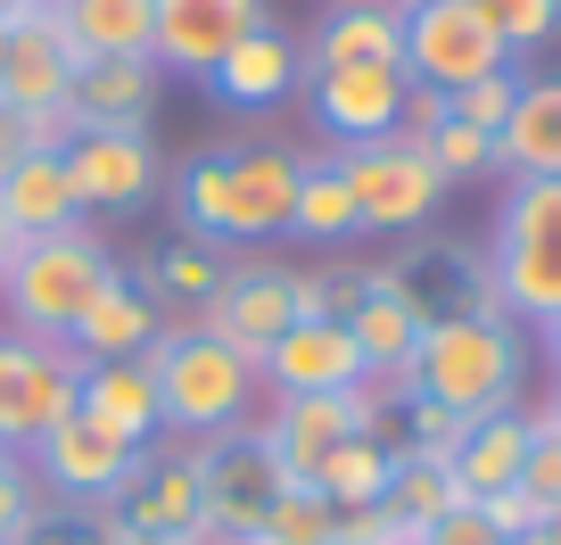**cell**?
I'll use <instances>...</instances> for the list:
<instances>
[{"mask_svg":"<svg viewBox=\"0 0 561 545\" xmlns=\"http://www.w3.org/2000/svg\"><path fill=\"white\" fill-rule=\"evenodd\" d=\"M479 257H488L495 306L512 322H553L561 315V174L512 182Z\"/></svg>","mask_w":561,"mask_h":545,"instance_id":"obj_5","label":"cell"},{"mask_svg":"<svg viewBox=\"0 0 561 545\" xmlns=\"http://www.w3.org/2000/svg\"><path fill=\"white\" fill-rule=\"evenodd\" d=\"M388 545H413V537H388Z\"/></svg>","mask_w":561,"mask_h":545,"instance_id":"obj_52","label":"cell"},{"mask_svg":"<svg viewBox=\"0 0 561 545\" xmlns=\"http://www.w3.org/2000/svg\"><path fill=\"white\" fill-rule=\"evenodd\" d=\"M388 463H397V446H388L380 430H355V439H339L331 455H322V472L306 479V488H314L322 504H339V512H364V504L388 496Z\"/></svg>","mask_w":561,"mask_h":545,"instance_id":"obj_28","label":"cell"},{"mask_svg":"<svg viewBox=\"0 0 561 545\" xmlns=\"http://www.w3.org/2000/svg\"><path fill=\"white\" fill-rule=\"evenodd\" d=\"M25 545H133V529H124L116 504H58V496H42Z\"/></svg>","mask_w":561,"mask_h":545,"instance_id":"obj_32","label":"cell"},{"mask_svg":"<svg viewBox=\"0 0 561 545\" xmlns=\"http://www.w3.org/2000/svg\"><path fill=\"white\" fill-rule=\"evenodd\" d=\"M364 372L371 364H364L347 322H289V331L256 355L264 397H339V388H355Z\"/></svg>","mask_w":561,"mask_h":545,"instance_id":"obj_17","label":"cell"},{"mask_svg":"<svg viewBox=\"0 0 561 545\" xmlns=\"http://www.w3.org/2000/svg\"><path fill=\"white\" fill-rule=\"evenodd\" d=\"M289 207H298V158L289 149H198L174 174V215L191 240L207 248H264L289 231Z\"/></svg>","mask_w":561,"mask_h":545,"instance_id":"obj_1","label":"cell"},{"mask_svg":"<svg viewBox=\"0 0 561 545\" xmlns=\"http://www.w3.org/2000/svg\"><path fill=\"white\" fill-rule=\"evenodd\" d=\"M58 25L75 34L83 58H149V18L158 0H50Z\"/></svg>","mask_w":561,"mask_h":545,"instance_id":"obj_27","label":"cell"},{"mask_svg":"<svg viewBox=\"0 0 561 545\" xmlns=\"http://www.w3.org/2000/svg\"><path fill=\"white\" fill-rule=\"evenodd\" d=\"M198 488H207V529L215 537H256V521L273 512V496L289 488V472L273 463V446L256 430L198 446Z\"/></svg>","mask_w":561,"mask_h":545,"instance_id":"obj_14","label":"cell"},{"mask_svg":"<svg viewBox=\"0 0 561 545\" xmlns=\"http://www.w3.org/2000/svg\"><path fill=\"white\" fill-rule=\"evenodd\" d=\"M0 215L18 240H50V231H75L83 224V198H75V174H67V149H25L9 174H0Z\"/></svg>","mask_w":561,"mask_h":545,"instance_id":"obj_20","label":"cell"},{"mask_svg":"<svg viewBox=\"0 0 561 545\" xmlns=\"http://www.w3.org/2000/svg\"><path fill=\"white\" fill-rule=\"evenodd\" d=\"M537 413H545V422H553V430H561V381H553V397H545V405H537Z\"/></svg>","mask_w":561,"mask_h":545,"instance_id":"obj_45","label":"cell"},{"mask_svg":"<svg viewBox=\"0 0 561 545\" xmlns=\"http://www.w3.org/2000/svg\"><path fill=\"white\" fill-rule=\"evenodd\" d=\"M413 545H504V537L488 529V512H479V504H455V512H438V521L421 529Z\"/></svg>","mask_w":561,"mask_h":545,"instance_id":"obj_41","label":"cell"},{"mask_svg":"<svg viewBox=\"0 0 561 545\" xmlns=\"http://www.w3.org/2000/svg\"><path fill=\"white\" fill-rule=\"evenodd\" d=\"M520 463H528V405L471 422V430H462V446H455V479H462L471 504H479V496H495V488H512Z\"/></svg>","mask_w":561,"mask_h":545,"instance_id":"obj_26","label":"cell"},{"mask_svg":"<svg viewBox=\"0 0 561 545\" xmlns=\"http://www.w3.org/2000/svg\"><path fill=\"white\" fill-rule=\"evenodd\" d=\"M289 231L298 240H322V248H339V240H355V198H347V174H339V158H298V207H289Z\"/></svg>","mask_w":561,"mask_h":545,"instance_id":"obj_30","label":"cell"},{"mask_svg":"<svg viewBox=\"0 0 561 545\" xmlns=\"http://www.w3.org/2000/svg\"><path fill=\"white\" fill-rule=\"evenodd\" d=\"M18 9H25V0H0V18H18Z\"/></svg>","mask_w":561,"mask_h":545,"instance_id":"obj_48","label":"cell"},{"mask_svg":"<svg viewBox=\"0 0 561 545\" xmlns=\"http://www.w3.org/2000/svg\"><path fill=\"white\" fill-rule=\"evenodd\" d=\"M191 322H198L207 339H224V348H240L248 364H256V355L273 348L289 322H298V298H289V264H273V257L224 264V282L207 289V306H191Z\"/></svg>","mask_w":561,"mask_h":545,"instance_id":"obj_10","label":"cell"},{"mask_svg":"<svg viewBox=\"0 0 561 545\" xmlns=\"http://www.w3.org/2000/svg\"><path fill=\"white\" fill-rule=\"evenodd\" d=\"M67 174H75V198H83V224L91 215H140L165 191V158L149 141V124H75Z\"/></svg>","mask_w":561,"mask_h":545,"instance_id":"obj_8","label":"cell"},{"mask_svg":"<svg viewBox=\"0 0 561 545\" xmlns=\"http://www.w3.org/2000/svg\"><path fill=\"white\" fill-rule=\"evenodd\" d=\"M158 58H83L75 67V124H149L158 107Z\"/></svg>","mask_w":561,"mask_h":545,"instance_id":"obj_24","label":"cell"},{"mask_svg":"<svg viewBox=\"0 0 561 545\" xmlns=\"http://www.w3.org/2000/svg\"><path fill=\"white\" fill-rule=\"evenodd\" d=\"M116 512H124V529L133 537H174V545H191L198 529H207V488H198V446H149L140 455V472H133V488L116 496Z\"/></svg>","mask_w":561,"mask_h":545,"instance_id":"obj_15","label":"cell"},{"mask_svg":"<svg viewBox=\"0 0 561 545\" xmlns=\"http://www.w3.org/2000/svg\"><path fill=\"white\" fill-rule=\"evenodd\" d=\"M479 512H488V529H495V537H537V529H545V512H553V504H537V496H528L520 479H512V488L479 496Z\"/></svg>","mask_w":561,"mask_h":545,"instance_id":"obj_40","label":"cell"},{"mask_svg":"<svg viewBox=\"0 0 561 545\" xmlns=\"http://www.w3.org/2000/svg\"><path fill=\"white\" fill-rule=\"evenodd\" d=\"M140 455H149V446H124V439H107V430H91L83 413H67L58 430H42V446L25 463H34L42 496H58V504H116V496L133 488Z\"/></svg>","mask_w":561,"mask_h":545,"instance_id":"obj_11","label":"cell"},{"mask_svg":"<svg viewBox=\"0 0 561 545\" xmlns=\"http://www.w3.org/2000/svg\"><path fill=\"white\" fill-rule=\"evenodd\" d=\"M75 364L58 339H25V331H0V446L9 455H34L42 430H58L75 413Z\"/></svg>","mask_w":561,"mask_h":545,"instance_id":"obj_9","label":"cell"},{"mask_svg":"<svg viewBox=\"0 0 561 545\" xmlns=\"http://www.w3.org/2000/svg\"><path fill=\"white\" fill-rule=\"evenodd\" d=\"M298 83H306V50L280 34V25H256V34L207 75V91L224 107H273V100H289Z\"/></svg>","mask_w":561,"mask_h":545,"instance_id":"obj_22","label":"cell"},{"mask_svg":"<svg viewBox=\"0 0 561 545\" xmlns=\"http://www.w3.org/2000/svg\"><path fill=\"white\" fill-rule=\"evenodd\" d=\"M256 25H273L264 0H158V18H149V58H158V75L207 83Z\"/></svg>","mask_w":561,"mask_h":545,"instance_id":"obj_12","label":"cell"},{"mask_svg":"<svg viewBox=\"0 0 561 545\" xmlns=\"http://www.w3.org/2000/svg\"><path fill=\"white\" fill-rule=\"evenodd\" d=\"M421 149H430V166L446 174V191H455V182H471V174H495V133L462 124L455 107H446V124H438V133H430Z\"/></svg>","mask_w":561,"mask_h":545,"instance_id":"obj_35","label":"cell"},{"mask_svg":"<svg viewBox=\"0 0 561 545\" xmlns=\"http://www.w3.org/2000/svg\"><path fill=\"white\" fill-rule=\"evenodd\" d=\"M289 298H298V322H347V306L364 298V264H306L289 273Z\"/></svg>","mask_w":561,"mask_h":545,"instance_id":"obj_34","label":"cell"},{"mask_svg":"<svg viewBox=\"0 0 561 545\" xmlns=\"http://www.w3.org/2000/svg\"><path fill=\"white\" fill-rule=\"evenodd\" d=\"M306 91H314V124L331 133L339 149L388 141V133L404 124V100H413L404 67H314Z\"/></svg>","mask_w":561,"mask_h":545,"instance_id":"obj_16","label":"cell"},{"mask_svg":"<svg viewBox=\"0 0 561 545\" xmlns=\"http://www.w3.org/2000/svg\"><path fill=\"white\" fill-rule=\"evenodd\" d=\"M75 413H83L91 430H107V439L124 446H158L165 439V413H158V381H149V364H83V381H75Z\"/></svg>","mask_w":561,"mask_h":545,"instance_id":"obj_19","label":"cell"},{"mask_svg":"<svg viewBox=\"0 0 561 545\" xmlns=\"http://www.w3.org/2000/svg\"><path fill=\"white\" fill-rule=\"evenodd\" d=\"M215 282H224V257H215L207 240H182V248H165V257L149 264L133 289H149L158 306H207Z\"/></svg>","mask_w":561,"mask_h":545,"instance_id":"obj_31","label":"cell"},{"mask_svg":"<svg viewBox=\"0 0 561 545\" xmlns=\"http://www.w3.org/2000/svg\"><path fill=\"white\" fill-rule=\"evenodd\" d=\"M404 58V9L397 0H339L306 42V75L314 67H397Z\"/></svg>","mask_w":561,"mask_h":545,"instance_id":"obj_21","label":"cell"},{"mask_svg":"<svg viewBox=\"0 0 561 545\" xmlns=\"http://www.w3.org/2000/svg\"><path fill=\"white\" fill-rule=\"evenodd\" d=\"M18 158H25V116H18V107H0V174H9Z\"/></svg>","mask_w":561,"mask_h":545,"instance_id":"obj_42","label":"cell"},{"mask_svg":"<svg viewBox=\"0 0 561 545\" xmlns=\"http://www.w3.org/2000/svg\"><path fill=\"white\" fill-rule=\"evenodd\" d=\"M471 9L495 25V42H504L512 58H520V50H545V42L561 34V0H471Z\"/></svg>","mask_w":561,"mask_h":545,"instance_id":"obj_36","label":"cell"},{"mask_svg":"<svg viewBox=\"0 0 561 545\" xmlns=\"http://www.w3.org/2000/svg\"><path fill=\"white\" fill-rule=\"evenodd\" d=\"M455 504H471V496H462V479H455V463H438V455H397L388 463V496H380V512L397 529H430L438 521V512H455Z\"/></svg>","mask_w":561,"mask_h":545,"instance_id":"obj_29","label":"cell"},{"mask_svg":"<svg viewBox=\"0 0 561 545\" xmlns=\"http://www.w3.org/2000/svg\"><path fill=\"white\" fill-rule=\"evenodd\" d=\"M545 545H561V504H553V512H545Z\"/></svg>","mask_w":561,"mask_h":545,"instance_id":"obj_46","label":"cell"},{"mask_svg":"<svg viewBox=\"0 0 561 545\" xmlns=\"http://www.w3.org/2000/svg\"><path fill=\"white\" fill-rule=\"evenodd\" d=\"M537 348H545V364H553V381H561V315L537 322Z\"/></svg>","mask_w":561,"mask_h":545,"instance_id":"obj_43","label":"cell"},{"mask_svg":"<svg viewBox=\"0 0 561 545\" xmlns=\"http://www.w3.org/2000/svg\"><path fill=\"white\" fill-rule=\"evenodd\" d=\"M34 512H42V479H34V463L0 446V545H25Z\"/></svg>","mask_w":561,"mask_h":545,"instance_id":"obj_37","label":"cell"},{"mask_svg":"<svg viewBox=\"0 0 561 545\" xmlns=\"http://www.w3.org/2000/svg\"><path fill=\"white\" fill-rule=\"evenodd\" d=\"M413 397L446 405L462 422H488V413H512L528 381V339L512 315H430L413 339V364H404Z\"/></svg>","mask_w":561,"mask_h":545,"instance_id":"obj_2","label":"cell"},{"mask_svg":"<svg viewBox=\"0 0 561 545\" xmlns=\"http://www.w3.org/2000/svg\"><path fill=\"white\" fill-rule=\"evenodd\" d=\"M495 174L528 182V174H561V75L520 83L504 133H495Z\"/></svg>","mask_w":561,"mask_h":545,"instance_id":"obj_23","label":"cell"},{"mask_svg":"<svg viewBox=\"0 0 561 545\" xmlns=\"http://www.w3.org/2000/svg\"><path fill=\"white\" fill-rule=\"evenodd\" d=\"M397 67H404L413 91H446L455 100L479 75H504L512 50L495 42V25L479 18L471 0H438V9H404V58Z\"/></svg>","mask_w":561,"mask_h":545,"instance_id":"obj_7","label":"cell"},{"mask_svg":"<svg viewBox=\"0 0 561 545\" xmlns=\"http://www.w3.org/2000/svg\"><path fill=\"white\" fill-rule=\"evenodd\" d=\"M75 34L58 25L50 0H25L18 18H9V58H0V107H18V116H42V107H67L75 100Z\"/></svg>","mask_w":561,"mask_h":545,"instance_id":"obj_13","label":"cell"},{"mask_svg":"<svg viewBox=\"0 0 561 545\" xmlns=\"http://www.w3.org/2000/svg\"><path fill=\"white\" fill-rule=\"evenodd\" d=\"M520 488L537 504H561V430L545 422L537 405H528V463H520Z\"/></svg>","mask_w":561,"mask_h":545,"instance_id":"obj_39","label":"cell"},{"mask_svg":"<svg viewBox=\"0 0 561 545\" xmlns=\"http://www.w3.org/2000/svg\"><path fill=\"white\" fill-rule=\"evenodd\" d=\"M504 545H545V529H537V537H504Z\"/></svg>","mask_w":561,"mask_h":545,"instance_id":"obj_47","label":"cell"},{"mask_svg":"<svg viewBox=\"0 0 561 545\" xmlns=\"http://www.w3.org/2000/svg\"><path fill=\"white\" fill-rule=\"evenodd\" d=\"M397 9H438V0H397Z\"/></svg>","mask_w":561,"mask_h":545,"instance_id":"obj_49","label":"cell"},{"mask_svg":"<svg viewBox=\"0 0 561 545\" xmlns=\"http://www.w3.org/2000/svg\"><path fill=\"white\" fill-rule=\"evenodd\" d=\"M133 545H174V537H133Z\"/></svg>","mask_w":561,"mask_h":545,"instance_id":"obj_51","label":"cell"},{"mask_svg":"<svg viewBox=\"0 0 561 545\" xmlns=\"http://www.w3.org/2000/svg\"><path fill=\"white\" fill-rule=\"evenodd\" d=\"M107 282H124V264H116V248H107L91 224L50 231V240H25V248H18V264H9V282H0L9 331H25V339H58V348H67V331L83 322V306L100 298Z\"/></svg>","mask_w":561,"mask_h":545,"instance_id":"obj_4","label":"cell"},{"mask_svg":"<svg viewBox=\"0 0 561 545\" xmlns=\"http://www.w3.org/2000/svg\"><path fill=\"white\" fill-rule=\"evenodd\" d=\"M165 306L149 298V289H133V273L124 282H107L100 298L83 306V322L67 331V355L75 364H133V355H149V339L165 331Z\"/></svg>","mask_w":561,"mask_h":545,"instance_id":"obj_18","label":"cell"},{"mask_svg":"<svg viewBox=\"0 0 561 545\" xmlns=\"http://www.w3.org/2000/svg\"><path fill=\"white\" fill-rule=\"evenodd\" d=\"M256 545H339V504H322L314 488H280L256 521Z\"/></svg>","mask_w":561,"mask_h":545,"instance_id":"obj_33","label":"cell"},{"mask_svg":"<svg viewBox=\"0 0 561 545\" xmlns=\"http://www.w3.org/2000/svg\"><path fill=\"white\" fill-rule=\"evenodd\" d=\"M18 248H25V240L9 231V215H0V282H9V264H18Z\"/></svg>","mask_w":561,"mask_h":545,"instance_id":"obj_44","label":"cell"},{"mask_svg":"<svg viewBox=\"0 0 561 545\" xmlns=\"http://www.w3.org/2000/svg\"><path fill=\"white\" fill-rule=\"evenodd\" d=\"M0 58H9V18H0Z\"/></svg>","mask_w":561,"mask_h":545,"instance_id":"obj_50","label":"cell"},{"mask_svg":"<svg viewBox=\"0 0 561 545\" xmlns=\"http://www.w3.org/2000/svg\"><path fill=\"white\" fill-rule=\"evenodd\" d=\"M512 100H520V75L504 67V75H479V83H462V91H455V100H446V107H455L462 124H479V133H504Z\"/></svg>","mask_w":561,"mask_h":545,"instance_id":"obj_38","label":"cell"},{"mask_svg":"<svg viewBox=\"0 0 561 545\" xmlns=\"http://www.w3.org/2000/svg\"><path fill=\"white\" fill-rule=\"evenodd\" d=\"M140 364L158 381L165 439L207 446V439H231V430H256V405H264L256 364H248L240 348H224V339H207L198 322H165Z\"/></svg>","mask_w":561,"mask_h":545,"instance_id":"obj_3","label":"cell"},{"mask_svg":"<svg viewBox=\"0 0 561 545\" xmlns=\"http://www.w3.org/2000/svg\"><path fill=\"white\" fill-rule=\"evenodd\" d=\"M339 174H347V198H355V224L364 231H421L446 198V174L430 166V149L404 141V133L339 149Z\"/></svg>","mask_w":561,"mask_h":545,"instance_id":"obj_6","label":"cell"},{"mask_svg":"<svg viewBox=\"0 0 561 545\" xmlns=\"http://www.w3.org/2000/svg\"><path fill=\"white\" fill-rule=\"evenodd\" d=\"M347 331H355V348H364L371 372H404L413 364V339H421V315L388 289L380 264H364V298L347 306Z\"/></svg>","mask_w":561,"mask_h":545,"instance_id":"obj_25","label":"cell"}]
</instances>
